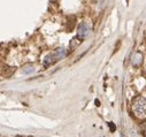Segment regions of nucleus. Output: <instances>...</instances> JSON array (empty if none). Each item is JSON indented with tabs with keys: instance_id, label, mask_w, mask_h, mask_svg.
Instances as JSON below:
<instances>
[{
	"instance_id": "nucleus-4",
	"label": "nucleus",
	"mask_w": 146,
	"mask_h": 137,
	"mask_svg": "<svg viewBox=\"0 0 146 137\" xmlns=\"http://www.w3.org/2000/svg\"><path fill=\"white\" fill-rule=\"evenodd\" d=\"M141 62H143V54H141L140 52H136V53L132 55V59H131L132 66L137 67V66H139Z\"/></svg>"
},
{
	"instance_id": "nucleus-1",
	"label": "nucleus",
	"mask_w": 146,
	"mask_h": 137,
	"mask_svg": "<svg viewBox=\"0 0 146 137\" xmlns=\"http://www.w3.org/2000/svg\"><path fill=\"white\" fill-rule=\"evenodd\" d=\"M132 111L133 114L139 118L144 119L146 118V99L141 96H137L132 100Z\"/></svg>"
},
{
	"instance_id": "nucleus-6",
	"label": "nucleus",
	"mask_w": 146,
	"mask_h": 137,
	"mask_svg": "<svg viewBox=\"0 0 146 137\" xmlns=\"http://www.w3.org/2000/svg\"><path fill=\"white\" fill-rule=\"evenodd\" d=\"M23 70H24V73H27V74H30V73H32V72H33V67H32L31 65H29V66H25V67L23 68Z\"/></svg>"
},
{
	"instance_id": "nucleus-3",
	"label": "nucleus",
	"mask_w": 146,
	"mask_h": 137,
	"mask_svg": "<svg viewBox=\"0 0 146 137\" xmlns=\"http://www.w3.org/2000/svg\"><path fill=\"white\" fill-rule=\"evenodd\" d=\"M90 32H91V27H90V24H88V22H83V23L80 24V27H78V36L82 39L86 38L90 35Z\"/></svg>"
},
{
	"instance_id": "nucleus-2",
	"label": "nucleus",
	"mask_w": 146,
	"mask_h": 137,
	"mask_svg": "<svg viewBox=\"0 0 146 137\" xmlns=\"http://www.w3.org/2000/svg\"><path fill=\"white\" fill-rule=\"evenodd\" d=\"M67 55V51L64 49H56L55 51H53L52 53H50L48 55H46V58L44 59V66L48 67L54 65L55 62H58L59 60L63 59Z\"/></svg>"
},
{
	"instance_id": "nucleus-5",
	"label": "nucleus",
	"mask_w": 146,
	"mask_h": 137,
	"mask_svg": "<svg viewBox=\"0 0 146 137\" xmlns=\"http://www.w3.org/2000/svg\"><path fill=\"white\" fill-rule=\"evenodd\" d=\"M83 39L77 35V37H75V38H72V41L70 42V47L72 49V50H74V49H76L80 44H81V42H82Z\"/></svg>"
}]
</instances>
